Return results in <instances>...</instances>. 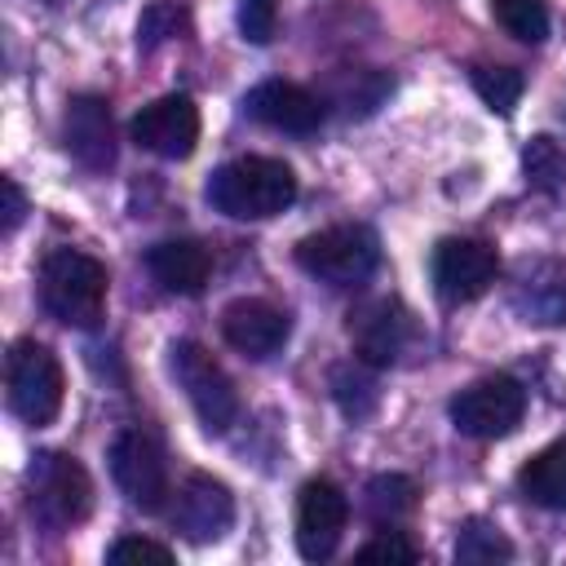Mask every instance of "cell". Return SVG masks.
<instances>
[{"label":"cell","mask_w":566,"mask_h":566,"mask_svg":"<svg viewBox=\"0 0 566 566\" xmlns=\"http://www.w3.org/2000/svg\"><path fill=\"white\" fill-rule=\"evenodd\" d=\"M243 111L252 119H261L265 128H279V133H314L318 119H323V102L301 88V84H287V80H265L256 84L248 97H243Z\"/></svg>","instance_id":"2e32d148"},{"label":"cell","mask_w":566,"mask_h":566,"mask_svg":"<svg viewBox=\"0 0 566 566\" xmlns=\"http://www.w3.org/2000/svg\"><path fill=\"white\" fill-rule=\"evenodd\" d=\"M473 88H478V97H482L491 111L509 115V111L517 106L526 80H522V71H513V66H478V71H473Z\"/></svg>","instance_id":"cb8c5ba5"},{"label":"cell","mask_w":566,"mask_h":566,"mask_svg":"<svg viewBox=\"0 0 566 566\" xmlns=\"http://www.w3.org/2000/svg\"><path fill=\"white\" fill-rule=\"evenodd\" d=\"M172 522L190 544H217L234 526V495L226 491V482H217L208 473H195L177 491Z\"/></svg>","instance_id":"7c38bea8"},{"label":"cell","mask_w":566,"mask_h":566,"mask_svg":"<svg viewBox=\"0 0 566 566\" xmlns=\"http://www.w3.org/2000/svg\"><path fill=\"white\" fill-rule=\"evenodd\" d=\"M208 203L234 221H265L279 217L283 208H292L296 199V172L283 159L270 155H243L221 164L208 186H203Z\"/></svg>","instance_id":"6da1fadb"},{"label":"cell","mask_w":566,"mask_h":566,"mask_svg":"<svg viewBox=\"0 0 566 566\" xmlns=\"http://www.w3.org/2000/svg\"><path fill=\"white\" fill-rule=\"evenodd\" d=\"M287 332H292L287 314H283L279 305L261 301V296H239V301H230L226 314H221V336H226V345L239 349V354H248V358H270V354H279V349L287 345Z\"/></svg>","instance_id":"5bb4252c"},{"label":"cell","mask_w":566,"mask_h":566,"mask_svg":"<svg viewBox=\"0 0 566 566\" xmlns=\"http://www.w3.org/2000/svg\"><path fill=\"white\" fill-rule=\"evenodd\" d=\"M274 22H279V4L274 0H239V31L252 44H265L274 35Z\"/></svg>","instance_id":"484cf974"},{"label":"cell","mask_w":566,"mask_h":566,"mask_svg":"<svg viewBox=\"0 0 566 566\" xmlns=\"http://www.w3.org/2000/svg\"><path fill=\"white\" fill-rule=\"evenodd\" d=\"M349 336L358 345V358L371 367H389L407 354V345L416 340V323L398 301H367L354 318H349Z\"/></svg>","instance_id":"9a60e30c"},{"label":"cell","mask_w":566,"mask_h":566,"mask_svg":"<svg viewBox=\"0 0 566 566\" xmlns=\"http://www.w3.org/2000/svg\"><path fill=\"white\" fill-rule=\"evenodd\" d=\"M133 142L159 159H186L199 142V106L186 93H168L155 97L150 106H142L128 124Z\"/></svg>","instance_id":"30bf717a"},{"label":"cell","mask_w":566,"mask_h":566,"mask_svg":"<svg viewBox=\"0 0 566 566\" xmlns=\"http://www.w3.org/2000/svg\"><path fill=\"white\" fill-rule=\"evenodd\" d=\"M62 137H66V150L80 168L88 172H106L115 164V124H111V106L93 93H80L66 102V115H62Z\"/></svg>","instance_id":"4fadbf2b"},{"label":"cell","mask_w":566,"mask_h":566,"mask_svg":"<svg viewBox=\"0 0 566 566\" xmlns=\"http://www.w3.org/2000/svg\"><path fill=\"white\" fill-rule=\"evenodd\" d=\"M111 478L124 491V500L142 513H159L168 500V464L150 433L119 429L111 442Z\"/></svg>","instance_id":"ba28073f"},{"label":"cell","mask_w":566,"mask_h":566,"mask_svg":"<svg viewBox=\"0 0 566 566\" xmlns=\"http://www.w3.org/2000/svg\"><path fill=\"white\" fill-rule=\"evenodd\" d=\"M358 557H363V562H416L420 548H416L411 539H402L398 531H385V535L367 539V544L358 548Z\"/></svg>","instance_id":"4316f807"},{"label":"cell","mask_w":566,"mask_h":566,"mask_svg":"<svg viewBox=\"0 0 566 566\" xmlns=\"http://www.w3.org/2000/svg\"><path fill=\"white\" fill-rule=\"evenodd\" d=\"M168 363H172V376L186 389L199 424L208 433H226L239 420V394H234V380L226 376V367L195 340H172Z\"/></svg>","instance_id":"5b68a950"},{"label":"cell","mask_w":566,"mask_h":566,"mask_svg":"<svg viewBox=\"0 0 566 566\" xmlns=\"http://www.w3.org/2000/svg\"><path fill=\"white\" fill-rule=\"evenodd\" d=\"M526 416V389L513 376H482L451 398V424L464 438H504Z\"/></svg>","instance_id":"52a82bcc"},{"label":"cell","mask_w":566,"mask_h":566,"mask_svg":"<svg viewBox=\"0 0 566 566\" xmlns=\"http://www.w3.org/2000/svg\"><path fill=\"white\" fill-rule=\"evenodd\" d=\"M44 4H57V0H44Z\"/></svg>","instance_id":"f1b7e54d"},{"label":"cell","mask_w":566,"mask_h":566,"mask_svg":"<svg viewBox=\"0 0 566 566\" xmlns=\"http://www.w3.org/2000/svg\"><path fill=\"white\" fill-rule=\"evenodd\" d=\"M522 168H526V181H531L535 190H548V195L566 190V146L553 142L548 133H539V137L526 142Z\"/></svg>","instance_id":"ffe728a7"},{"label":"cell","mask_w":566,"mask_h":566,"mask_svg":"<svg viewBox=\"0 0 566 566\" xmlns=\"http://www.w3.org/2000/svg\"><path fill=\"white\" fill-rule=\"evenodd\" d=\"M345 522H349V500L336 482L314 478L301 486V495H296V548L305 562L332 557L340 535H345Z\"/></svg>","instance_id":"8fae6325"},{"label":"cell","mask_w":566,"mask_h":566,"mask_svg":"<svg viewBox=\"0 0 566 566\" xmlns=\"http://www.w3.org/2000/svg\"><path fill=\"white\" fill-rule=\"evenodd\" d=\"M513 557V544L504 539V531L495 522H464L460 526V539H455V562H509Z\"/></svg>","instance_id":"603a6c76"},{"label":"cell","mask_w":566,"mask_h":566,"mask_svg":"<svg viewBox=\"0 0 566 566\" xmlns=\"http://www.w3.org/2000/svg\"><path fill=\"white\" fill-rule=\"evenodd\" d=\"M371 363H345V367H336L332 371V394H336V402H340V411L345 416H354V420H363L371 407H376V376L367 371Z\"/></svg>","instance_id":"7402d4cb"},{"label":"cell","mask_w":566,"mask_h":566,"mask_svg":"<svg viewBox=\"0 0 566 566\" xmlns=\"http://www.w3.org/2000/svg\"><path fill=\"white\" fill-rule=\"evenodd\" d=\"M517 491L553 513H566V438L548 442L517 469Z\"/></svg>","instance_id":"ac0fdd59"},{"label":"cell","mask_w":566,"mask_h":566,"mask_svg":"<svg viewBox=\"0 0 566 566\" xmlns=\"http://www.w3.org/2000/svg\"><path fill=\"white\" fill-rule=\"evenodd\" d=\"M0 195H4V221H0V230H4V234H13V230L22 226V217H27V199H22V190H18V181H13V177H4V181H0Z\"/></svg>","instance_id":"83f0119b"},{"label":"cell","mask_w":566,"mask_h":566,"mask_svg":"<svg viewBox=\"0 0 566 566\" xmlns=\"http://www.w3.org/2000/svg\"><path fill=\"white\" fill-rule=\"evenodd\" d=\"M363 495H367L363 504H367L371 522H380V526H394L398 517H407V513L416 509V482L402 478V473H380V478H371Z\"/></svg>","instance_id":"d6986e66"},{"label":"cell","mask_w":566,"mask_h":566,"mask_svg":"<svg viewBox=\"0 0 566 566\" xmlns=\"http://www.w3.org/2000/svg\"><path fill=\"white\" fill-rule=\"evenodd\" d=\"M40 301L66 327H97L106 310V265L80 248H53L40 265Z\"/></svg>","instance_id":"7a4b0ae2"},{"label":"cell","mask_w":566,"mask_h":566,"mask_svg":"<svg viewBox=\"0 0 566 566\" xmlns=\"http://www.w3.org/2000/svg\"><path fill=\"white\" fill-rule=\"evenodd\" d=\"M27 486H31V513L57 531L84 522L93 509V482H88L84 464L66 451H40L31 460Z\"/></svg>","instance_id":"8992f818"},{"label":"cell","mask_w":566,"mask_h":566,"mask_svg":"<svg viewBox=\"0 0 566 566\" xmlns=\"http://www.w3.org/2000/svg\"><path fill=\"white\" fill-rule=\"evenodd\" d=\"M491 13L522 44H539L548 35V0H491Z\"/></svg>","instance_id":"44dd1931"},{"label":"cell","mask_w":566,"mask_h":566,"mask_svg":"<svg viewBox=\"0 0 566 566\" xmlns=\"http://www.w3.org/2000/svg\"><path fill=\"white\" fill-rule=\"evenodd\" d=\"M429 274H433V292L447 305L478 301L495 283V248L482 239H442L433 248Z\"/></svg>","instance_id":"9c48e42d"},{"label":"cell","mask_w":566,"mask_h":566,"mask_svg":"<svg viewBox=\"0 0 566 566\" xmlns=\"http://www.w3.org/2000/svg\"><path fill=\"white\" fill-rule=\"evenodd\" d=\"M106 562H111V566H124V562H155V566H168L172 553H168L164 544H155V539L124 535V539H115V544L106 548Z\"/></svg>","instance_id":"d4e9b609"},{"label":"cell","mask_w":566,"mask_h":566,"mask_svg":"<svg viewBox=\"0 0 566 566\" xmlns=\"http://www.w3.org/2000/svg\"><path fill=\"white\" fill-rule=\"evenodd\" d=\"M296 261L318 283L354 287V283L371 279V270L380 261V239L367 226H327L296 243Z\"/></svg>","instance_id":"3957f363"},{"label":"cell","mask_w":566,"mask_h":566,"mask_svg":"<svg viewBox=\"0 0 566 566\" xmlns=\"http://www.w3.org/2000/svg\"><path fill=\"white\" fill-rule=\"evenodd\" d=\"M146 265H150L155 283L164 292H177V296H199L208 287V274H212V256L195 239H164V243H155L146 252Z\"/></svg>","instance_id":"e0dca14e"},{"label":"cell","mask_w":566,"mask_h":566,"mask_svg":"<svg viewBox=\"0 0 566 566\" xmlns=\"http://www.w3.org/2000/svg\"><path fill=\"white\" fill-rule=\"evenodd\" d=\"M4 380H9V411L27 424H53L57 411H62V363L53 358L49 345L40 340H18L9 349V363H4Z\"/></svg>","instance_id":"277c9868"}]
</instances>
